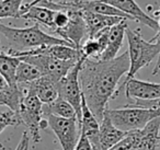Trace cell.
<instances>
[{"label": "cell", "instance_id": "1", "mask_svg": "<svg viewBox=\"0 0 160 150\" xmlns=\"http://www.w3.org/2000/svg\"><path fill=\"white\" fill-rule=\"evenodd\" d=\"M128 70L127 51L111 60L86 59L83 62L79 71L81 93L99 123L103 119L109 101L115 98L120 80Z\"/></svg>", "mask_w": 160, "mask_h": 150}, {"label": "cell", "instance_id": "2", "mask_svg": "<svg viewBox=\"0 0 160 150\" xmlns=\"http://www.w3.org/2000/svg\"><path fill=\"white\" fill-rule=\"evenodd\" d=\"M54 45L72 46L57 36L47 34L41 29L38 24H34L30 28H11L0 22L1 53L18 57L28 52L38 48H46Z\"/></svg>", "mask_w": 160, "mask_h": 150}, {"label": "cell", "instance_id": "3", "mask_svg": "<svg viewBox=\"0 0 160 150\" xmlns=\"http://www.w3.org/2000/svg\"><path fill=\"white\" fill-rule=\"evenodd\" d=\"M125 38H127L128 43L127 53L129 57V70L125 76V80L122 84L135 78L136 73L142 68L148 66L157 56H159L160 53L157 44L144 40L139 30H132L127 28Z\"/></svg>", "mask_w": 160, "mask_h": 150}, {"label": "cell", "instance_id": "4", "mask_svg": "<svg viewBox=\"0 0 160 150\" xmlns=\"http://www.w3.org/2000/svg\"><path fill=\"white\" fill-rule=\"evenodd\" d=\"M107 113L113 125L124 132L142 129L151 121L160 117V110L131 108L127 105L115 110L108 108Z\"/></svg>", "mask_w": 160, "mask_h": 150}, {"label": "cell", "instance_id": "5", "mask_svg": "<svg viewBox=\"0 0 160 150\" xmlns=\"http://www.w3.org/2000/svg\"><path fill=\"white\" fill-rule=\"evenodd\" d=\"M18 58L35 66L42 73V77H48L56 82H59L76 65L73 62H62L48 55L45 53V48L28 52L18 56Z\"/></svg>", "mask_w": 160, "mask_h": 150}, {"label": "cell", "instance_id": "6", "mask_svg": "<svg viewBox=\"0 0 160 150\" xmlns=\"http://www.w3.org/2000/svg\"><path fill=\"white\" fill-rule=\"evenodd\" d=\"M44 104L36 95L32 93H24L18 114L21 123L28 128L34 143L41 141V130L48 126L43 112Z\"/></svg>", "mask_w": 160, "mask_h": 150}, {"label": "cell", "instance_id": "7", "mask_svg": "<svg viewBox=\"0 0 160 150\" xmlns=\"http://www.w3.org/2000/svg\"><path fill=\"white\" fill-rule=\"evenodd\" d=\"M87 59L81 56L76 65L69 70V72L58 82V91H59V98L67 101L76 111L77 114L78 124L81 118V88L79 82V71L81 69L83 62Z\"/></svg>", "mask_w": 160, "mask_h": 150}, {"label": "cell", "instance_id": "8", "mask_svg": "<svg viewBox=\"0 0 160 150\" xmlns=\"http://www.w3.org/2000/svg\"><path fill=\"white\" fill-rule=\"evenodd\" d=\"M47 124L56 135L62 150H75L80 136V128L77 118H62V117L46 115Z\"/></svg>", "mask_w": 160, "mask_h": 150}, {"label": "cell", "instance_id": "9", "mask_svg": "<svg viewBox=\"0 0 160 150\" xmlns=\"http://www.w3.org/2000/svg\"><path fill=\"white\" fill-rule=\"evenodd\" d=\"M69 14V23L65 29L56 30L54 33L57 38L66 41L73 47L80 49L81 42L85 38H87V29H86L85 21L81 16V11L71 10L67 11Z\"/></svg>", "mask_w": 160, "mask_h": 150}, {"label": "cell", "instance_id": "10", "mask_svg": "<svg viewBox=\"0 0 160 150\" xmlns=\"http://www.w3.org/2000/svg\"><path fill=\"white\" fill-rule=\"evenodd\" d=\"M123 88H125V95L127 99L134 100V101L135 100L149 101V100L160 99V83L144 81V80L133 78L118 89L115 97H118V94Z\"/></svg>", "mask_w": 160, "mask_h": 150}, {"label": "cell", "instance_id": "11", "mask_svg": "<svg viewBox=\"0 0 160 150\" xmlns=\"http://www.w3.org/2000/svg\"><path fill=\"white\" fill-rule=\"evenodd\" d=\"M104 2L113 6L120 11L124 12L132 20L139 22L150 29L155 30L156 32L159 29V22L153 17L147 14L142 8L138 6L135 0H103Z\"/></svg>", "mask_w": 160, "mask_h": 150}, {"label": "cell", "instance_id": "12", "mask_svg": "<svg viewBox=\"0 0 160 150\" xmlns=\"http://www.w3.org/2000/svg\"><path fill=\"white\" fill-rule=\"evenodd\" d=\"M22 88L23 93H32L40 99L43 104H51L59 98L58 82L48 77H41L29 84H18Z\"/></svg>", "mask_w": 160, "mask_h": 150}, {"label": "cell", "instance_id": "13", "mask_svg": "<svg viewBox=\"0 0 160 150\" xmlns=\"http://www.w3.org/2000/svg\"><path fill=\"white\" fill-rule=\"evenodd\" d=\"M126 132H122L113 125L111 118L105 111L103 119L100 122L98 149L97 150H111L114 146L118 145L124 138Z\"/></svg>", "mask_w": 160, "mask_h": 150}, {"label": "cell", "instance_id": "14", "mask_svg": "<svg viewBox=\"0 0 160 150\" xmlns=\"http://www.w3.org/2000/svg\"><path fill=\"white\" fill-rule=\"evenodd\" d=\"M127 28L128 27H127L126 20L124 19L110 29L107 47L99 60H111L118 57V54L122 47L123 42H124Z\"/></svg>", "mask_w": 160, "mask_h": 150}, {"label": "cell", "instance_id": "15", "mask_svg": "<svg viewBox=\"0 0 160 150\" xmlns=\"http://www.w3.org/2000/svg\"><path fill=\"white\" fill-rule=\"evenodd\" d=\"M79 128L81 132L86 134L89 138L92 145L93 150L98 149V140H99V129H100V123L93 113L90 111L89 106L87 105L85 98H81V118L79 122Z\"/></svg>", "mask_w": 160, "mask_h": 150}, {"label": "cell", "instance_id": "16", "mask_svg": "<svg viewBox=\"0 0 160 150\" xmlns=\"http://www.w3.org/2000/svg\"><path fill=\"white\" fill-rule=\"evenodd\" d=\"M81 16L85 21L87 29V38H93L102 30L112 28L124 19L118 17H109L103 14L92 13L89 11H81Z\"/></svg>", "mask_w": 160, "mask_h": 150}, {"label": "cell", "instance_id": "17", "mask_svg": "<svg viewBox=\"0 0 160 150\" xmlns=\"http://www.w3.org/2000/svg\"><path fill=\"white\" fill-rule=\"evenodd\" d=\"M20 18L30 21H35L36 24H42L46 27L47 29L52 30L53 32L55 31V27H54L53 22L54 11L44 7V6H34V7L21 10Z\"/></svg>", "mask_w": 160, "mask_h": 150}, {"label": "cell", "instance_id": "18", "mask_svg": "<svg viewBox=\"0 0 160 150\" xmlns=\"http://www.w3.org/2000/svg\"><path fill=\"white\" fill-rule=\"evenodd\" d=\"M43 112H44V117L46 115H53L62 118H77L75 108L62 98H58L51 104H44Z\"/></svg>", "mask_w": 160, "mask_h": 150}, {"label": "cell", "instance_id": "19", "mask_svg": "<svg viewBox=\"0 0 160 150\" xmlns=\"http://www.w3.org/2000/svg\"><path fill=\"white\" fill-rule=\"evenodd\" d=\"M45 53L62 62H77L81 58L80 49L69 46V45H54V46L45 48Z\"/></svg>", "mask_w": 160, "mask_h": 150}, {"label": "cell", "instance_id": "20", "mask_svg": "<svg viewBox=\"0 0 160 150\" xmlns=\"http://www.w3.org/2000/svg\"><path fill=\"white\" fill-rule=\"evenodd\" d=\"M41 77H42V73L40 72V70L35 66L27 62L20 60L16 71L17 84H21V86L29 84Z\"/></svg>", "mask_w": 160, "mask_h": 150}, {"label": "cell", "instance_id": "21", "mask_svg": "<svg viewBox=\"0 0 160 150\" xmlns=\"http://www.w3.org/2000/svg\"><path fill=\"white\" fill-rule=\"evenodd\" d=\"M24 0H1L0 1V19L20 18Z\"/></svg>", "mask_w": 160, "mask_h": 150}, {"label": "cell", "instance_id": "22", "mask_svg": "<svg viewBox=\"0 0 160 150\" xmlns=\"http://www.w3.org/2000/svg\"><path fill=\"white\" fill-rule=\"evenodd\" d=\"M104 52V48L96 38H87L86 42L80 46V53L87 59L99 60Z\"/></svg>", "mask_w": 160, "mask_h": 150}, {"label": "cell", "instance_id": "23", "mask_svg": "<svg viewBox=\"0 0 160 150\" xmlns=\"http://www.w3.org/2000/svg\"><path fill=\"white\" fill-rule=\"evenodd\" d=\"M18 125H22L18 113L12 112L10 110L0 113V134L7 127H9V126H18Z\"/></svg>", "mask_w": 160, "mask_h": 150}, {"label": "cell", "instance_id": "24", "mask_svg": "<svg viewBox=\"0 0 160 150\" xmlns=\"http://www.w3.org/2000/svg\"><path fill=\"white\" fill-rule=\"evenodd\" d=\"M53 22H54V27H55V31L56 30L65 29L69 23L68 12H66V11H54Z\"/></svg>", "mask_w": 160, "mask_h": 150}, {"label": "cell", "instance_id": "25", "mask_svg": "<svg viewBox=\"0 0 160 150\" xmlns=\"http://www.w3.org/2000/svg\"><path fill=\"white\" fill-rule=\"evenodd\" d=\"M75 150H93L89 138H88L85 132H81V130H80V136L77 141V145H76V147H75Z\"/></svg>", "mask_w": 160, "mask_h": 150}, {"label": "cell", "instance_id": "26", "mask_svg": "<svg viewBox=\"0 0 160 150\" xmlns=\"http://www.w3.org/2000/svg\"><path fill=\"white\" fill-rule=\"evenodd\" d=\"M158 22H159V29H158V31H157V33H156V35L153 36V38L150 40V42L151 43H155V44H157L158 48H159V52H160V20H158ZM159 72H160V53H159V56H158L157 64H156L155 68H153V70H152V75L156 76V75H158Z\"/></svg>", "mask_w": 160, "mask_h": 150}, {"label": "cell", "instance_id": "27", "mask_svg": "<svg viewBox=\"0 0 160 150\" xmlns=\"http://www.w3.org/2000/svg\"><path fill=\"white\" fill-rule=\"evenodd\" d=\"M29 146H30V138L28 136V132H24L22 134V137H21L16 150H29Z\"/></svg>", "mask_w": 160, "mask_h": 150}, {"label": "cell", "instance_id": "28", "mask_svg": "<svg viewBox=\"0 0 160 150\" xmlns=\"http://www.w3.org/2000/svg\"><path fill=\"white\" fill-rule=\"evenodd\" d=\"M43 1H47V2H52L53 0H32L31 2H29V3H27V5L23 6L22 9H21V10H23V9H28V8L34 7V6H38V5H40L41 2H43Z\"/></svg>", "mask_w": 160, "mask_h": 150}, {"label": "cell", "instance_id": "29", "mask_svg": "<svg viewBox=\"0 0 160 150\" xmlns=\"http://www.w3.org/2000/svg\"><path fill=\"white\" fill-rule=\"evenodd\" d=\"M6 84H8V83H7V81H6V80L3 79L2 77H1V75H0V88H2V87H5Z\"/></svg>", "mask_w": 160, "mask_h": 150}, {"label": "cell", "instance_id": "30", "mask_svg": "<svg viewBox=\"0 0 160 150\" xmlns=\"http://www.w3.org/2000/svg\"><path fill=\"white\" fill-rule=\"evenodd\" d=\"M0 105H5V103H3V97H2L1 91H0Z\"/></svg>", "mask_w": 160, "mask_h": 150}, {"label": "cell", "instance_id": "31", "mask_svg": "<svg viewBox=\"0 0 160 150\" xmlns=\"http://www.w3.org/2000/svg\"><path fill=\"white\" fill-rule=\"evenodd\" d=\"M111 150H122V149H118V148H116V147H113ZM128 150H129V149H128Z\"/></svg>", "mask_w": 160, "mask_h": 150}, {"label": "cell", "instance_id": "32", "mask_svg": "<svg viewBox=\"0 0 160 150\" xmlns=\"http://www.w3.org/2000/svg\"><path fill=\"white\" fill-rule=\"evenodd\" d=\"M159 139H160V132H159Z\"/></svg>", "mask_w": 160, "mask_h": 150}]
</instances>
